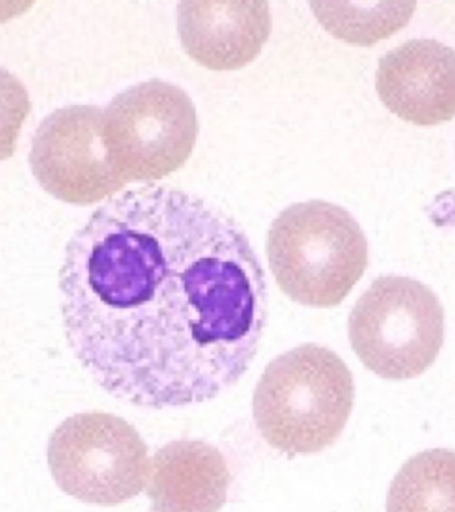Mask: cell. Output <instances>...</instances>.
<instances>
[{"instance_id":"12","label":"cell","mask_w":455,"mask_h":512,"mask_svg":"<svg viewBox=\"0 0 455 512\" xmlns=\"http://www.w3.org/2000/svg\"><path fill=\"white\" fill-rule=\"evenodd\" d=\"M30 110V96L24 84L0 67V161L14 155L20 129Z\"/></svg>"},{"instance_id":"5","label":"cell","mask_w":455,"mask_h":512,"mask_svg":"<svg viewBox=\"0 0 455 512\" xmlns=\"http://www.w3.org/2000/svg\"><path fill=\"white\" fill-rule=\"evenodd\" d=\"M47 461L59 489L87 505H122L150 479L147 443L126 419L103 411L60 423L48 439Z\"/></svg>"},{"instance_id":"4","label":"cell","mask_w":455,"mask_h":512,"mask_svg":"<svg viewBox=\"0 0 455 512\" xmlns=\"http://www.w3.org/2000/svg\"><path fill=\"white\" fill-rule=\"evenodd\" d=\"M445 314L433 290L410 277L377 278L349 316V340L370 372L384 380H412L436 362Z\"/></svg>"},{"instance_id":"11","label":"cell","mask_w":455,"mask_h":512,"mask_svg":"<svg viewBox=\"0 0 455 512\" xmlns=\"http://www.w3.org/2000/svg\"><path fill=\"white\" fill-rule=\"evenodd\" d=\"M386 512H455V451L414 455L394 477Z\"/></svg>"},{"instance_id":"10","label":"cell","mask_w":455,"mask_h":512,"mask_svg":"<svg viewBox=\"0 0 455 512\" xmlns=\"http://www.w3.org/2000/svg\"><path fill=\"white\" fill-rule=\"evenodd\" d=\"M231 481L228 463L216 447L181 439L153 457L147 497L153 512H219Z\"/></svg>"},{"instance_id":"3","label":"cell","mask_w":455,"mask_h":512,"mask_svg":"<svg viewBox=\"0 0 455 512\" xmlns=\"http://www.w3.org/2000/svg\"><path fill=\"white\" fill-rule=\"evenodd\" d=\"M267 256L285 296L310 308H333L369 264L368 241L346 209L322 200L285 208L269 229Z\"/></svg>"},{"instance_id":"2","label":"cell","mask_w":455,"mask_h":512,"mask_svg":"<svg viewBox=\"0 0 455 512\" xmlns=\"http://www.w3.org/2000/svg\"><path fill=\"white\" fill-rule=\"evenodd\" d=\"M353 402L352 372L340 356L304 344L269 362L253 394V418L273 449L316 454L340 438Z\"/></svg>"},{"instance_id":"8","label":"cell","mask_w":455,"mask_h":512,"mask_svg":"<svg viewBox=\"0 0 455 512\" xmlns=\"http://www.w3.org/2000/svg\"><path fill=\"white\" fill-rule=\"evenodd\" d=\"M376 88L385 107L416 126L455 116V51L434 39H413L380 60Z\"/></svg>"},{"instance_id":"7","label":"cell","mask_w":455,"mask_h":512,"mask_svg":"<svg viewBox=\"0 0 455 512\" xmlns=\"http://www.w3.org/2000/svg\"><path fill=\"white\" fill-rule=\"evenodd\" d=\"M103 120L95 106L59 108L43 120L32 140L30 165L44 191L84 207L126 187L108 153Z\"/></svg>"},{"instance_id":"9","label":"cell","mask_w":455,"mask_h":512,"mask_svg":"<svg viewBox=\"0 0 455 512\" xmlns=\"http://www.w3.org/2000/svg\"><path fill=\"white\" fill-rule=\"evenodd\" d=\"M177 30L189 58L213 71L239 70L260 55L272 31L265 2H183Z\"/></svg>"},{"instance_id":"6","label":"cell","mask_w":455,"mask_h":512,"mask_svg":"<svg viewBox=\"0 0 455 512\" xmlns=\"http://www.w3.org/2000/svg\"><path fill=\"white\" fill-rule=\"evenodd\" d=\"M103 133L122 179L156 181L179 171L195 148V104L176 84L148 80L116 95L103 111Z\"/></svg>"},{"instance_id":"1","label":"cell","mask_w":455,"mask_h":512,"mask_svg":"<svg viewBox=\"0 0 455 512\" xmlns=\"http://www.w3.org/2000/svg\"><path fill=\"white\" fill-rule=\"evenodd\" d=\"M60 312L71 352L112 397L148 409L211 401L259 353L265 273L219 209L146 185L108 200L68 241Z\"/></svg>"}]
</instances>
